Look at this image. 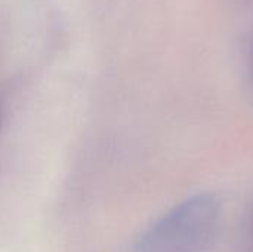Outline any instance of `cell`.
I'll list each match as a JSON object with an SVG mask.
<instances>
[{"label":"cell","instance_id":"obj_1","mask_svg":"<svg viewBox=\"0 0 253 252\" xmlns=\"http://www.w3.org/2000/svg\"><path fill=\"white\" fill-rule=\"evenodd\" d=\"M221 218L218 201L199 195L154 223L130 252H206L215 241Z\"/></svg>","mask_w":253,"mask_h":252}]
</instances>
